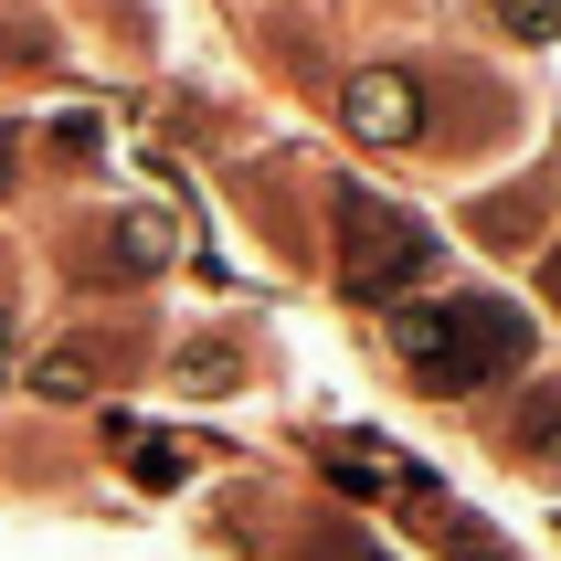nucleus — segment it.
Listing matches in <instances>:
<instances>
[{"label":"nucleus","mask_w":561,"mask_h":561,"mask_svg":"<svg viewBox=\"0 0 561 561\" xmlns=\"http://www.w3.org/2000/svg\"><path fill=\"white\" fill-rule=\"evenodd\" d=\"M424 276H435V233L403 202H381V191H340V286L360 308H392Z\"/></svg>","instance_id":"nucleus-2"},{"label":"nucleus","mask_w":561,"mask_h":561,"mask_svg":"<svg viewBox=\"0 0 561 561\" xmlns=\"http://www.w3.org/2000/svg\"><path fill=\"white\" fill-rule=\"evenodd\" d=\"M508 445H530V456H561V392H540V403H530V424H519Z\"/></svg>","instance_id":"nucleus-5"},{"label":"nucleus","mask_w":561,"mask_h":561,"mask_svg":"<svg viewBox=\"0 0 561 561\" xmlns=\"http://www.w3.org/2000/svg\"><path fill=\"white\" fill-rule=\"evenodd\" d=\"M551 297H561V254H551Z\"/></svg>","instance_id":"nucleus-6"},{"label":"nucleus","mask_w":561,"mask_h":561,"mask_svg":"<svg viewBox=\"0 0 561 561\" xmlns=\"http://www.w3.org/2000/svg\"><path fill=\"white\" fill-rule=\"evenodd\" d=\"M340 117H350L360 149H413V138H424V85H413L403 64H360L340 85Z\"/></svg>","instance_id":"nucleus-3"},{"label":"nucleus","mask_w":561,"mask_h":561,"mask_svg":"<svg viewBox=\"0 0 561 561\" xmlns=\"http://www.w3.org/2000/svg\"><path fill=\"white\" fill-rule=\"evenodd\" d=\"M392 340H403V371L424 392H477V381H499L530 360V318L508 308V297H445V308H413L392 318Z\"/></svg>","instance_id":"nucleus-1"},{"label":"nucleus","mask_w":561,"mask_h":561,"mask_svg":"<svg viewBox=\"0 0 561 561\" xmlns=\"http://www.w3.org/2000/svg\"><path fill=\"white\" fill-rule=\"evenodd\" d=\"M499 22L519 32V43H551V32H561V0H499Z\"/></svg>","instance_id":"nucleus-4"}]
</instances>
